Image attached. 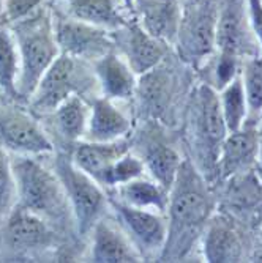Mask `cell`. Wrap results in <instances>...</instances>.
<instances>
[{
	"label": "cell",
	"instance_id": "8fae6325",
	"mask_svg": "<svg viewBox=\"0 0 262 263\" xmlns=\"http://www.w3.org/2000/svg\"><path fill=\"white\" fill-rule=\"evenodd\" d=\"M92 260L97 263L141 261L142 254L122 226L98 221L92 229Z\"/></svg>",
	"mask_w": 262,
	"mask_h": 263
},
{
	"label": "cell",
	"instance_id": "5b68a950",
	"mask_svg": "<svg viewBox=\"0 0 262 263\" xmlns=\"http://www.w3.org/2000/svg\"><path fill=\"white\" fill-rule=\"evenodd\" d=\"M169 221L168 236L191 232L207 221L210 213V197L199 177L182 164L177 180L169 191Z\"/></svg>",
	"mask_w": 262,
	"mask_h": 263
},
{
	"label": "cell",
	"instance_id": "3957f363",
	"mask_svg": "<svg viewBox=\"0 0 262 263\" xmlns=\"http://www.w3.org/2000/svg\"><path fill=\"white\" fill-rule=\"evenodd\" d=\"M54 171L65 187L78 232L81 235L92 232L108 203L104 187L81 171L71 158L62 155L57 156L54 161Z\"/></svg>",
	"mask_w": 262,
	"mask_h": 263
},
{
	"label": "cell",
	"instance_id": "9a60e30c",
	"mask_svg": "<svg viewBox=\"0 0 262 263\" xmlns=\"http://www.w3.org/2000/svg\"><path fill=\"white\" fill-rule=\"evenodd\" d=\"M257 131L240 128L239 131L228 133L218 153V165L223 177L245 172L257 159Z\"/></svg>",
	"mask_w": 262,
	"mask_h": 263
},
{
	"label": "cell",
	"instance_id": "4fadbf2b",
	"mask_svg": "<svg viewBox=\"0 0 262 263\" xmlns=\"http://www.w3.org/2000/svg\"><path fill=\"white\" fill-rule=\"evenodd\" d=\"M130 131L131 122L124 114V110L117 107L115 101L101 97L92 103L89 125L85 137L82 140L112 142L118 139H125Z\"/></svg>",
	"mask_w": 262,
	"mask_h": 263
},
{
	"label": "cell",
	"instance_id": "836d02e7",
	"mask_svg": "<svg viewBox=\"0 0 262 263\" xmlns=\"http://www.w3.org/2000/svg\"><path fill=\"white\" fill-rule=\"evenodd\" d=\"M257 147H259V150H257V159H259V164L262 167V118H260V126L257 129Z\"/></svg>",
	"mask_w": 262,
	"mask_h": 263
},
{
	"label": "cell",
	"instance_id": "1f68e13d",
	"mask_svg": "<svg viewBox=\"0 0 262 263\" xmlns=\"http://www.w3.org/2000/svg\"><path fill=\"white\" fill-rule=\"evenodd\" d=\"M237 76V59L231 54H223L218 60L217 69H215V81L220 85V88L226 87L234 78Z\"/></svg>",
	"mask_w": 262,
	"mask_h": 263
},
{
	"label": "cell",
	"instance_id": "7a4b0ae2",
	"mask_svg": "<svg viewBox=\"0 0 262 263\" xmlns=\"http://www.w3.org/2000/svg\"><path fill=\"white\" fill-rule=\"evenodd\" d=\"M11 32L21 57L19 98H30L43 74L60 54L54 26L46 13L38 11L14 22Z\"/></svg>",
	"mask_w": 262,
	"mask_h": 263
},
{
	"label": "cell",
	"instance_id": "277c9868",
	"mask_svg": "<svg viewBox=\"0 0 262 263\" xmlns=\"http://www.w3.org/2000/svg\"><path fill=\"white\" fill-rule=\"evenodd\" d=\"M90 82L87 71L81 66V59L60 52L30 95L29 106L40 115L53 114L68 97L87 90Z\"/></svg>",
	"mask_w": 262,
	"mask_h": 263
},
{
	"label": "cell",
	"instance_id": "ffe728a7",
	"mask_svg": "<svg viewBox=\"0 0 262 263\" xmlns=\"http://www.w3.org/2000/svg\"><path fill=\"white\" fill-rule=\"evenodd\" d=\"M92 106L79 93L71 95L51 114L54 126L60 137L68 142H79L85 137Z\"/></svg>",
	"mask_w": 262,
	"mask_h": 263
},
{
	"label": "cell",
	"instance_id": "e0dca14e",
	"mask_svg": "<svg viewBox=\"0 0 262 263\" xmlns=\"http://www.w3.org/2000/svg\"><path fill=\"white\" fill-rule=\"evenodd\" d=\"M198 123L201 134L212 150L220 153V147L228 136V128L221 110L220 95L208 85H202L198 93Z\"/></svg>",
	"mask_w": 262,
	"mask_h": 263
},
{
	"label": "cell",
	"instance_id": "8992f818",
	"mask_svg": "<svg viewBox=\"0 0 262 263\" xmlns=\"http://www.w3.org/2000/svg\"><path fill=\"white\" fill-rule=\"evenodd\" d=\"M0 142L8 150L27 156L54 152L53 142L43 128L21 109H0Z\"/></svg>",
	"mask_w": 262,
	"mask_h": 263
},
{
	"label": "cell",
	"instance_id": "4316f807",
	"mask_svg": "<svg viewBox=\"0 0 262 263\" xmlns=\"http://www.w3.org/2000/svg\"><path fill=\"white\" fill-rule=\"evenodd\" d=\"M220 103L228 133L243 128V122L248 114V103L240 76H235L226 87L221 88Z\"/></svg>",
	"mask_w": 262,
	"mask_h": 263
},
{
	"label": "cell",
	"instance_id": "7402d4cb",
	"mask_svg": "<svg viewBox=\"0 0 262 263\" xmlns=\"http://www.w3.org/2000/svg\"><path fill=\"white\" fill-rule=\"evenodd\" d=\"M142 161H144L146 171L150 174L152 180L161 184L166 191L172 189L183 164L179 153L172 147L161 142H155L147 148Z\"/></svg>",
	"mask_w": 262,
	"mask_h": 263
},
{
	"label": "cell",
	"instance_id": "44dd1931",
	"mask_svg": "<svg viewBox=\"0 0 262 263\" xmlns=\"http://www.w3.org/2000/svg\"><path fill=\"white\" fill-rule=\"evenodd\" d=\"M69 17L101 29L124 27L127 21L118 0H66Z\"/></svg>",
	"mask_w": 262,
	"mask_h": 263
},
{
	"label": "cell",
	"instance_id": "5bb4252c",
	"mask_svg": "<svg viewBox=\"0 0 262 263\" xmlns=\"http://www.w3.org/2000/svg\"><path fill=\"white\" fill-rule=\"evenodd\" d=\"M128 152L130 147L125 139H118L112 142L79 140L76 142L73 148L71 161L98 183L100 177L109 167Z\"/></svg>",
	"mask_w": 262,
	"mask_h": 263
},
{
	"label": "cell",
	"instance_id": "d6986e66",
	"mask_svg": "<svg viewBox=\"0 0 262 263\" xmlns=\"http://www.w3.org/2000/svg\"><path fill=\"white\" fill-rule=\"evenodd\" d=\"M117 200L127 205L152 210L156 213H164L169 205V191H166L155 180H149L144 177L134 178L122 186L115 187Z\"/></svg>",
	"mask_w": 262,
	"mask_h": 263
},
{
	"label": "cell",
	"instance_id": "7c38bea8",
	"mask_svg": "<svg viewBox=\"0 0 262 263\" xmlns=\"http://www.w3.org/2000/svg\"><path fill=\"white\" fill-rule=\"evenodd\" d=\"M95 78L101 87L103 97L112 101H127L136 93L137 76L128 62L114 52L95 62Z\"/></svg>",
	"mask_w": 262,
	"mask_h": 263
},
{
	"label": "cell",
	"instance_id": "d6a6232c",
	"mask_svg": "<svg viewBox=\"0 0 262 263\" xmlns=\"http://www.w3.org/2000/svg\"><path fill=\"white\" fill-rule=\"evenodd\" d=\"M251 27L262 46V0H248Z\"/></svg>",
	"mask_w": 262,
	"mask_h": 263
},
{
	"label": "cell",
	"instance_id": "d4e9b609",
	"mask_svg": "<svg viewBox=\"0 0 262 263\" xmlns=\"http://www.w3.org/2000/svg\"><path fill=\"white\" fill-rule=\"evenodd\" d=\"M19 76L21 57L16 38L10 29H0V91L10 98H19Z\"/></svg>",
	"mask_w": 262,
	"mask_h": 263
},
{
	"label": "cell",
	"instance_id": "9c48e42d",
	"mask_svg": "<svg viewBox=\"0 0 262 263\" xmlns=\"http://www.w3.org/2000/svg\"><path fill=\"white\" fill-rule=\"evenodd\" d=\"M111 205L136 248H144L146 252H156L166 248L168 224L163 219L161 213L136 208L117 199H111Z\"/></svg>",
	"mask_w": 262,
	"mask_h": 263
},
{
	"label": "cell",
	"instance_id": "f1b7e54d",
	"mask_svg": "<svg viewBox=\"0 0 262 263\" xmlns=\"http://www.w3.org/2000/svg\"><path fill=\"white\" fill-rule=\"evenodd\" d=\"M242 82L247 95L248 109L262 110V57H253L245 62L242 71Z\"/></svg>",
	"mask_w": 262,
	"mask_h": 263
},
{
	"label": "cell",
	"instance_id": "83f0119b",
	"mask_svg": "<svg viewBox=\"0 0 262 263\" xmlns=\"http://www.w3.org/2000/svg\"><path fill=\"white\" fill-rule=\"evenodd\" d=\"M146 172V165L139 156L131 155L130 152L118 158L109 169L100 177L98 183L103 187H118L134 178L142 177Z\"/></svg>",
	"mask_w": 262,
	"mask_h": 263
},
{
	"label": "cell",
	"instance_id": "4dcf8cb0",
	"mask_svg": "<svg viewBox=\"0 0 262 263\" xmlns=\"http://www.w3.org/2000/svg\"><path fill=\"white\" fill-rule=\"evenodd\" d=\"M43 4V0H7L4 14L8 22L14 24L24 17L30 16Z\"/></svg>",
	"mask_w": 262,
	"mask_h": 263
},
{
	"label": "cell",
	"instance_id": "603a6c76",
	"mask_svg": "<svg viewBox=\"0 0 262 263\" xmlns=\"http://www.w3.org/2000/svg\"><path fill=\"white\" fill-rule=\"evenodd\" d=\"M204 257L207 261H237L240 241L232 227L221 221H212L204 238Z\"/></svg>",
	"mask_w": 262,
	"mask_h": 263
},
{
	"label": "cell",
	"instance_id": "f546056e",
	"mask_svg": "<svg viewBox=\"0 0 262 263\" xmlns=\"http://www.w3.org/2000/svg\"><path fill=\"white\" fill-rule=\"evenodd\" d=\"M16 197V181L13 174V162L0 145V205L7 206Z\"/></svg>",
	"mask_w": 262,
	"mask_h": 263
},
{
	"label": "cell",
	"instance_id": "484cf974",
	"mask_svg": "<svg viewBox=\"0 0 262 263\" xmlns=\"http://www.w3.org/2000/svg\"><path fill=\"white\" fill-rule=\"evenodd\" d=\"M243 40L242 33V7L237 0H229L218 16L217 24V46L223 54L237 57Z\"/></svg>",
	"mask_w": 262,
	"mask_h": 263
},
{
	"label": "cell",
	"instance_id": "cb8c5ba5",
	"mask_svg": "<svg viewBox=\"0 0 262 263\" xmlns=\"http://www.w3.org/2000/svg\"><path fill=\"white\" fill-rule=\"evenodd\" d=\"M146 30L153 36L168 40L179 30V11L176 0H141Z\"/></svg>",
	"mask_w": 262,
	"mask_h": 263
},
{
	"label": "cell",
	"instance_id": "52a82bcc",
	"mask_svg": "<svg viewBox=\"0 0 262 263\" xmlns=\"http://www.w3.org/2000/svg\"><path fill=\"white\" fill-rule=\"evenodd\" d=\"M218 16L208 2H196L180 17L179 36L183 55L189 60H202L217 46Z\"/></svg>",
	"mask_w": 262,
	"mask_h": 263
},
{
	"label": "cell",
	"instance_id": "e575fe53",
	"mask_svg": "<svg viewBox=\"0 0 262 263\" xmlns=\"http://www.w3.org/2000/svg\"><path fill=\"white\" fill-rule=\"evenodd\" d=\"M5 2H7V0H0V14H2L4 10H5Z\"/></svg>",
	"mask_w": 262,
	"mask_h": 263
},
{
	"label": "cell",
	"instance_id": "ac0fdd59",
	"mask_svg": "<svg viewBox=\"0 0 262 263\" xmlns=\"http://www.w3.org/2000/svg\"><path fill=\"white\" fill-rule=\"evenodd\" d=\"M134 95L142 112L150 117L161 115L171 100V76L158 65L149 73L139 76Z\"/></svg>",
	"mask_w": 262,
	"mask_h": 263
},
{
	"label": "cell",
	"instance_id": "30bf717a",
	"mask_svg": "<svg viewBox=\"0 0 262 263\" xmlns=\"http://www.w3.org/2000/svg\"><path fill=\"white\" fill-rule=\"evenodd\" d=\"M53 226L37 213L16 203L7 219L5 238L14 251H30L47 246L53 240Z\"/></svg>",
	"mask_w": 262,
	"mask_h": 263
},
{
	"label": "cell",
	"instance_id": "2e32d148",
	"mask_svg": "<svg viewBox=\"0 0 262 263\" xmlns=\"http://www.w3.org/2000/svg\"><path fill=\"white\" fill-rule=\"evenodd\" d=\"M166 52H168V47L164 40L153 36L146 29L137 26L130 29L125 47V60L137 78L156 68L163 62Z\"/></svg>",
	"mask_w": 262,
	"mask_h": 263
},
{
	"label": "cell",
	"instance_id": "ba28073f",
	"mask_svg": "<svg viewBox=\"0 0 262 263\" xmlns=\"http://www.w3.org/2000/svg\"><path fill=\"white\" fill-rule=\"evenodd\" d=\"M56 40L60 52L76 59H95V62L112 52V41L106 35V29L68 17L59 19L54 26Z\"/></svg>",
	"mask_w": 262,
	"mask_h": 263
},
{
	"label": "cell",
	"instance_id": "6da1fadb",
	"mask_svg": "<svg viewBox=\"0 0 262 263\" xmlns=\"http://www.w3.org/2000/svg\"><path fill=\"white\" fill-rule=\"evenodd\" d=\"M11 162L18 203L37 213L51 226L63 224L71 206L57 172L27 155H21Z\"/></svg>",
	"mask_w": 262,
	"mask_h": 263
}]
</instances>
